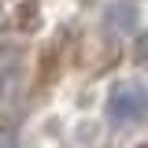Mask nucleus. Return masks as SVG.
I'll use <instances>...</instances> for the list:
<instances>
[{"label": "nucleus", "instance_id": "1", "mask_svg": "<svg viewBox=\"0 0 148 148\" xmlns=\"http://www.w3.org/2000/svg\"><path fill=\"white\" fill-rule=\"evenodd\" d=\"M108 119L115 126H130V122H141L148 115V89L137 82V78H122V82H115L108 92Z\"/></svg>", "mask_w": 148, "mask_h": 148}]
</instances>
